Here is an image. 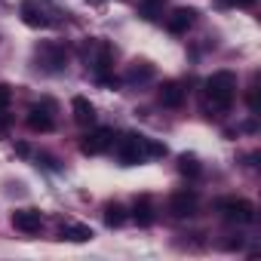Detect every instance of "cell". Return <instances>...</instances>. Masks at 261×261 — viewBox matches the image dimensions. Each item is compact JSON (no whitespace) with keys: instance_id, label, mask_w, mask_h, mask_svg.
Wrapping results in <instances>:
<instances>
[{"instance_id":"5bb4252c","label":"cell","mask_w":261,"mask_h":261,"mask_svg":"<svg viewBox=\"0 0 261 261\" xmlns=\"http://www.w3.org/2000/svg\"><path fill=\"white\" fill-rule=\"evenodd\" d=\"M95 49H98V53H95V59H92V68H95V74L101 77V74H108L111 65H114V46H111V43H98Z\"/></svg>"},{"instance_id":"3957f363","label":"cell","mask_w":261,"mask_h":261,"mask_svg":"<svg viewBox=\"0 0 261 261\" xmlns=\"http://www.w3.org/2000/svg\"><path fill=\"white\" fill-rule=\"evenodd\" d=\"M218 212L227 221H237V224L255 221V206L249 200H243V197H224V200H218Z\"/></svg>"},{"instance_id":"4fadbf2b","label":"cell","mask_w":261,"mask_h":261,"mask_svg":"<svg viewBox=\"0 0 261 261\" xmlns=\"http://www.w3.org/2000/svg\"><path fill=\"white\" fill-rule=\"evenodd\" d=\"M151 77H154V65L148 59H136L126 71V83H148Z\"/></svg>"},{"instance_id":"277c9868","label":"cell","mask_w":261,"mask_h":261,"mask_svg":"<svg viewBox=\"0 0 261 261\" xmlns=\"http://www.w3.org/2000/svg\"><path fill=\"white\" fill-rule=\"evenodd\" d=\"M53 111H56V101H49V98H43L40 105H34L28 111V117H25L28 129H34V133H53V126H56Z\"/></svg>"},{"instance_id":"8992f818","label":"cell","mask_w":261,"mask_h":261,"mask_svg":"<svg viewBox=\"0 0 261 261\" xmlns=\"http://www.w3.org/2000/svg\"><path fill=\"white\" fill-rule=\"evenodd\" d=\"M197 206H200V197H197V191H175L172 197H169V212L175 215V218H188V215H194L197 212Z\"/></svg>"},{"instance_id":"7402d4cb","label":"cell","mask_w":261,"mask_h":261,"mask_svg":"<svg viewBox=\"0 0 261 261\" xmlns=\"http://www.w3.org/2000/svg\"><path fill=\"white\" fill-rule=\"evenodd\" d=\"M221 4H224V7H227V4H237V7H252L255 0H221Z\"/></svg>"},{"instance_id":"9a60e30c","label":"cell","mask_w":261,"mask_h":261,"mask_svg":"<svg viewBox=\"0 0 261 261\" xmlns=\"http://www.w3.org/2000/svg\"><path fill=\"white\" fill-rule=\"evenodd\" d=\"M71 108H74V120H77L80 126H92V120H95V108H92L83 95H77V98L71 101Z\"/></svg>"},{"instance_id":"6da1fadb","label":"cell","mask_w":261,"mask_h":261,"mask_svg":"<svg viewBox=\"0 0 261 261\" xmlns=\"http://www.w3.org/2000/svg\"><path fill=\"white\" fill-rule=\"evenodd\" d=\"M237 95V74L233 71H215L206 80V111L227 114Z\"/></svg>"},{"instance_id":"ac0fdd59","label":"cell","mask_w":261,"mask_h":261,"mask_svg":"<svg viewBox=\"0 0 261 261\" xmlns=\"http://www.w3.org/2000/svg\"><path fill=\"white\" fill-rule=\"evenodd\" d=\"M123 221H126V209L120 203H108L105 206V224L108 227H120Z\"/></svg>"},{"instance_id":"30bf717a","label":"cell","mask_w":261,"mask_h":261,"mask_svg":"<svg viewBox=\"0 0 261 261\" xmlns=\"http://www.w3.org/2000/svg\"><path fill=\"white\" fill-rule=\"evenodd\" d=\"M157 98H160L163 108H181V105H185V86H181L178 80H166V83L160 86Z\"/></svg>"},{"instance_id":"2e32d148","label":"cell","mask_w":261,"mask_h":261,"mask_svg":"<svg viewBox=\"0 0 261 261\" xmlns=\"http://www.w3.org/2000/svg\"><path fill=\"white\" fill-rule=\"evenodd\" d=\"M62 240L86 243V240H92V227H86V224H62Z\"/></svg>"},{"instance_id":"ffe728a7","label":"cell","mask_w":261,"mask_h":261,"mask_svg":"<svg viewBox=\"0 0 261 261\" xmlns=\"http://www.w3.org/2000/svg\"><path fill=\"white\" fill-rule=\"evenodd\" d=\"M13 101V86L10 83H0V111H7Z\"/></svg>"},{"instance_id":"7a4b0ae2","label":"cell","mask_w":261,"mask_h":261,"mask_svg":"<svg viewBox=\"0 0 261 261\" xmlns=\"http://www.w3.org/2000/svg\"><path fill=\"white\" fill-rule=\"evenodd\" d=\"M148 136H139V133H129L117 142V157L123 166H136V163H145L148 160Z\"/></svg>"},{"instance_id":"e0dca14e","label":"cell","mask_w":261,"mask_h":261,"mask_svg":"<svg viewBox=\"0 0 261 261\" xmlns=\"http://www.w3.org/2000/svg\"><path fill=\"white\" fill-rule=\"evenodd\" d=\"M178 172L188 175V178H197V175L203 172L200 157H197V154H181V157H178Z\"/></svg>"},{"instance_id":"7c38bea8","label":"cell","mask_w":261,"mask_h":261,"mask_svg":"<svg viewBox=\"0 0 261 261\" xmlns=\"http://www.w3.org/2000/svg\"><path fill=\"white\" fill-rule=\"evenodd\" d=\"M133 218L139 221V227H151L154 224V203H151V197L148 194H142L139 200H136V206H133Z\"/></svg>"},{"instance_id":"d6986e66","label":"cell","mask_w":261,"mask_h":261,"mask_svg":"<svg viewBox=\"0 0 261 261\" xmlns=\"http://www.w3.org/2000/svg\"><path fill=\"white\" fill-rule=\"evenodd\" d=\"M163 4H166V0H142V4H139V16L142 19H157Z\"/></svg>"},{"instance_id":"44dd1931","label":"cell","mask_w":261,"mask_h":261,"mask_svg":"<svg viewBox=\"0 0 261 261\" xmlns=\"http://www.w3.org/2000/svg\"><path fill=\"white\" fill-rule=\"evenodd\" d=\"M148 157H166V145H160V142H148Z\"/></svg>"},{"instance_id":"52a82bcc","label":"cell","mask_w":261,"mask_h":261,"mask_svg":"<svg viewBox=\"0 0 261 261\" xmlns=\"http://www.w3.org/2000/svg\"><path fill=\"white\" fill-rule=\"evenodd\" d=\"M13 227H16L19 233H25V237L40 233V227H43L40 209H16V212H13Z\"/></svg>"},{"instance_id":"8fae6325","label":"cell","mask_w":261,"mask_h":261,"mask_svg":"<svg viewBox=\"0 0 261 261\" xmlns=\"http://www.w3.org/2000/svg\"><path fill=\"white\" fill-rule=\"evenodd\" d=\"M194 19H197V10H191V7H178V10H172V16L166 19V28H169L172 34H185V31L194 25Z\"/></svg>"},{"instance_id":"5b68a950","label":"cell","mask_w":261,"mask_h":261,"mask_svg":"<svg viewBox=\"0 0 261 261\" xmlns=\"http://www.w3.org/2000/svg\"><path fill=\"white\" fill-rule=\"evenodd\" d=\"M111 145H114V133H111V129H92L89 136H83L80 151H83L86 157H95V154L111 151Z\"/></svg>"},{"instance_id":"9c48e42d","label":"cell","mask_w":261,"mask_h":261,"mask_svg":"<svg viewBox=\"0 0 261 261\" xmlns=\"http://www.w3.org/2000/svg\"><path fill=\"white\" fill-rule=\"evenodd\" d=\"M19 13H22V22L28 28H49L53 25V19L46 16V10L37 4V0H25V4L19 7Z\"/></svg>"},{"instance_id":"ba28073f","label":"cell","mask_w":261,"mask_h":261,"mask_svg":"<svg viewBox=\"0 0 261 261\" xmlns=\"http://www.w3.org/2000/svg\"><path fill=\"white\" fill-rule=\"evenodd\" d=\"M37 62L46 68V71H62L65 68V62H68V53H65V46H59V43H43L40 49H37Z\"/></svg>"}]
</instances>
